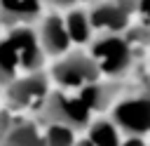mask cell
<instances>
[{"instance_id":"cell-1","label":"cell","mask_w":150,"mask_h":146,"mask_svg":"<svg viewBox=\"0 0 150 146\" xmlns=\"http://www.w3.org/2000/svg\"><path fill=\"white\" fill-rule=\"evenodd\" d=\"M45 122H61L73 130H82L91 120L89 106L80 99V94H70V89H56L49 92L42 108H40Z\"/></svg>"},{"instance_id":"cell-2","label":"cell","mask_w":150,"mask_h":146,"mask_svg":"<svg viewBox=\"0 0 150 146\" xmlns=\"http://www.w3.org/2000/svg\"><path fill=\"white\" fill-rule=\"evenodd\" d=\"M101 71L94 61L91 54H82V52H66L63 57H59V61L52 68V80L61 87V89H80L94 80H98Z\"/></svg>"},{"instance_id":"cell-3","label":"cell","mask_w":150,"mask_h":146,"mask_svg":"<svg viewBox=\"0 0 150 146\" xmlns=\"http://www.w3.org/2000/svg\"><path fill=\"white\" fill-rule=\"evenodd\" d=\"M47 94H49V80L42 71H30V73L16 75L9 85H5V99L12 111L42 108Z\"/></svg>"},{"instance_id":"cell-4","label":"cell","mask_w":150,"mask_h":146,"mask_svg":"<svg viewBox=\"0 0 150 146\" xmlns=\"http://www.w3.org/2000/svg\"><path fill=\"white\" fill-rule=\"evenodd\" d=\"M91 57L101 73L122 75L131 66V45L117 33H103L91 45Z\"/></svg>"},{"instance_id":"cell-5","label":"cell","mask_w":150,"mask_h":146,"mask_svg":"<svg viewBox=\"0 0 150 146\" xmlns=\"http://www.w3.org/2000/svg\"><path fill=\"white\" fill-rule=\"evenodd\" d=\"M112 122L127 134H148L150 132V92L120 99L112 106Z\"/></svg>"},{"instance_id":"cell-6","label":"cell","mask_w":150,"mask_h":146,"mask_svg":"<svg viewBox=\"0 0 150 146\" xmlns=\"http://www.w3.org/2000/svg\"><path fill=\"white\" fill-rule=\"evenodd\" d=\"M7 35L12 38L16 52H19V61H21V73H30V71H40L42 61H45V49L40 45L38 31H33L28 24H19L12 26L7 31Z\"/></svg>"},{"instance_id":"cell-7","label":"cell","mask_w":150,"mask_h":146,"mask_svg":"<svg viewBox=\"0 0 150 146\" xmlns=\"http://www.w3.org/2000/svg\"><path fill=\"white\" fill-rule=\"evenodd\" d=\"M131 0H105L98 2L91 12V26L94 31H103V33H117L127 26L129 21V12H131Z\"/></svg>"},{"instance_id":"cell-8","label":"cell","mask_w":150,"mask_h":146,"mask_svg":"<svg viewBox=\"0 0 150 146\" xmlns=\"http://www.w3.org/2000/svg\"><path fill=\"white\" fill-rule=\"evenodd\" d=\"M40 45L45 49V54L49 57H63L70 49V35L66 31V21L59 14H47L40 21V31H38Z\"/></svg>"},{"instance_id":"cell-9","label":"cell","mask_w":150,"mask_h":146,"mask_svg":"<svg viewBox=\"0 0 150 146\" xmlns=\"http://www.w3.org/2000/svg\"><path fill=\"white\" fill-rule=\"evenodd\" d=\"M42 9V0H0V21L12 26L28 24L38 19Z\"/></svg>"},{"instance_id":"cell-10","label":"cell","mask_w":150,"mask_h":146,"mask_svg":"<svg viewBox=\"0 0 150 146\" xmlns=\"http://www.w3.org/2000/svg\"><path fill=\"white\" fill-rule=\"evenodd\" d=\"M16 75H21V61L19 52L9 35L0 38V87L9 85Z\"/></svg>"},{"instance_id":"cell-11","label":"cell","mask_w":150,"mask_h":146,"mask_svg":"<svg viewBox=\"0 0 150 146\" xmlns=\"http://www.w3.org/2000/svg\"><path fill=\"white\" fill-rule=\"evenodd\" d=\"M0 146H45V134L38 130V125L16 120Z\"/></svg>"},{"instance_id":"cell-12","label":"cell","mask_w":150,"mask_h":146,"mask_svg":"<svg viewBox=\"0 0 150 146\" xmlns=\"http://www.w3.org/2000/svg\"><path fill=\"white\" fill-rule=\"evenodd\" d=\"M66 31L70 35V42L75 45H84L91 40V33H94V26H91V19H89V12L84 9H70L66 16Z\"/></svg>"},{"instance_id":"cell-13","label":"cell","mask_w":150,"mask_h":146,"mask_svg":"<svg viewBox=\"0 0 150 146\" xmlns=\"http://www.w3.org/2000/svg\"><path fill=\"white\" fill-rule=\"evenodd\" d=\"M77 94H80V99L89 106V111L94 113V111H103L105 106H110V101H112V97H115V87L94 80V82L80 87Z\"/></svg>"},{"instance_id":"cell-14","label":"cell","mask_w":150,"mask_h":146,"mask_svg":"<svg viewBox=\"0 0 150 146\" xmlns=\"http://www.w3.org/2000/svg\"><path fill=\"white\" fill-rule=\"evenodd\" d=\"M87 141L91 146H120V127L112 120H94L87 125Z\"/></svg>"},{"instance_id":"cell-15","label":"cell","mask_w":150,"mask_h":146,"mask_svg":"<svg viewBox=\"0 0 150 146\" xmlns=\"http://www.w3.org/2000/svg\"><path fill=\"white\" fill-rule=\"evenodd\" d=\"M42 134H45V146H75L77 144L75 130L61 122H47V130Z\"/></svg>"},{"instance_id":"cell-16","label":"cell","mask_w":150,"mask_h":146,"mask_svg":"<svg viewBox=\"0 0 150 146\" xmlns=\"http://www.w3.org/2000/svg\"><path fill=\"white\" fill-rule=\"evenodd\" d=\"M14 122H16V118H14V111L9 108V106H0V144H2V139L9 134V130L14 127Z\"/></svg>"},{"instance_id":"cell-17","label":"cell","mask_w":150,"mask_h":146,"mask_svg":"<svg viewBox=\"0 0 150 146\" xmlns=\"http://www.w3.org/2000/svg\"><path fill=\"white\" fill-rule=\"evenodd\" d=\"M120 146H145V141H143L138 134H129V139H124Z\"/></svg>"},{"instance_id":"cell-18","label":"cell","mask_w":150,"mask_h":146,"mask_svg":"<svg viewBox=\"0 0 150 146\" xmlns=\"http://www.w3.org/2000/svg\"><path fill=\"white\" fill-rule=\"evenodd\" d=\"M138 9H141V14L145 16V21L150 26V0H138Z\"/></svg>"},{"instance_id":"cell-19","label":"cell","mask_w":150,"mask_h":146,"mask_svg":"<svg viewBox=\"0 0 150 146\" xmlns=\"http://www.w3.org/2000/svg\"><path fill=\"white\" fill-rule=\"evenodd\" d=\"M47 2H52V5H56V7H70L75 0H47Z\"/></svg>"},{"instance_id":"cell-20","label":"cell","mask_w":150,"mask_h":146,"mask_svg":"<svg viewBox=\"0 0 150 146\" xmlns=\"http://www.w3.org/2000/svg\"><path fill=\"white\" fill-rule=\"evenodd\" d=\"M75 146H91V144H89V141H87V139H82V141H77V144H75Z\"/></svg>"}]
</instances>
